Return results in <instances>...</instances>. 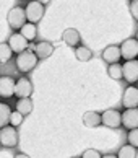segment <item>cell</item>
<instances>
[{"label": "cell", "mask_w": 138, "mask_h": 158, "mask_svg": "<svg viewBox=\"0 0 138 158\" xmlns=\"http://www.w3.org/2000/svg\"><path fill=\"white\" fill-rule=\"evenodd\" d=\"M36 65H37V57L34 56V52L30 51V49L23 51L21 54H18V57H16V67H18V70L23 73L33 70Z\"/></svg>", "instance_id": "1"}, {"label": "cell", "mask_w": 138, "mask_h": 158, "mask_svg": "<svg viewBox=\"0 0 138 158\" xmlns=\"http://www.w3.org/2000/svg\"><path fill=\"white\" fill-rule=\"evenodd\" d=\"M25 16H26L28 23H33V25L39 23L44 16V3L42 2H30L25 8Z\"/></svg>", "instance_id": "2"}, {"label": "cell", "mask_w": 138, "mask_h": 158, "mask_svg": "<svg viewBox=\"0 0 138 158\" xmlns=\"http://www.w3.org/2000/svg\"><path fill=\"white\" fill-rule=\"evenodd\" d=\"M120 59H125V60H133L136 54H138V41L135 38H128L125 39L122 44H120Z\"/></svg>", "instance_id": "3"}, {"label": "cell", "mask_w": 138, "mask_h": 158, "mask_svg": "<svg viewBox=\"0 0 138 158\" xmlns=\"http://www.w3.org/2000/svg\"><path fill=\"white\" fill-rule=\"evenodd\" d=\"M8 25L11 30H21V26L26 23V16H25V8L23 7H13L8 11Z\"/></svg>", "instance_id": "4"}, {"label": "cell", "mask_w": 138, "mask_h": 158, "mask_svg": "<svg viewBox=\"0 0 138 158\" xmlns=\"http://www.w3.org/2000/svg\"><path fill=\"white\" fill-rule=\"evenodd\" d=\"M18 143V132L15 127L5 126L3 129H0V145L3 147H15Z\"/></svg>", "instance_id": "5"}, {"label": "cell", "mask_w": 138, "mask_h": 158, "mask_svg": "<svg viewBox=\"0 0 138 158\" xmlns=\"http://www.w3.org/2000/svg\"><path fill=\"white\" fill-rule=\"evenodd\" d=\"M15 95L18 96L20 99L23 98H30L33 95V83L30 78L21 77L15 81Z\"/></svg>", "instance_id": "6"}, {"label": "cell", "mask_w": 138, "mask_h": 158, "mask_svg": "<svg viewBox=\"0 0 138 158\" xmlns=\"http://www.w3.org/2000/svg\"><path fill=\"white\" fill-rule=\"evenodd\" d=\"M120 126L125 129H136L138 127V111L136 109H125L124 113H120Z\"/></svg>", "instance_id": "7"}, {"label": "cell", "mask_w": 138, "mask_h": 158, "mask_svg": "<svg viewBox=\"0 0 138 158\" xmlns=\"http://www.w3.org/2000/svg\"><path fill=\"white\" fill-rule=\"evenodd\" d=\"M122 78H125L128 83H135L138 78V60H127L122 65Z\"/></svg>", "instance_id": "8"}, {"label": "cell", "mask_w": 138, "mask_h": 158, "mask_svg": "<svg viewBox=\"0 0 138 158\" xmlns=\"http://www.w3.org/2000/svg\"><path fill=\"white\" fill-rule=\"evenodd\" d=\"M122 106L125 109H136V106H138V90H136V86H128V88L124 91Z\"/></svg>", "instance_id": "9"}, {"label": "cell", "mask_w": 138, "mask_h": 158, "mask_svg": "<svg viewBox=\"0 0 138 158\" xmlns=\"http://www.w3.org/2000/svg\"><path fill=\"white\" fill-rule=\"evenodd\" d=\"M101 124H104L111 129H116L120 126V113L117 109H106L101 114Z\"/></svg>", "instance_id": "10"}, {"label": "cell", "mask_w": 138, "mask_h": 158, "mask_svg": "<svg viewBox=\"0 0 138 158\" xmlns=\"http://www.w3.org/2000/svg\"><path fill=\"white\" fill-rule=\"evenodd\" d=\"M8 48L11 49V52H16V54H21L23 51L28 49V41L21 36L20 33H13L8 39Z\"/></svg>", "instance_id": "11"}, {"label": "cell", "mask_w": 138, "mask_h": 158, "mask_svg": "<svg viewBox=\"0 0 138 158\" xmlns=\"http://www.w3.org/2000/svg\"><path fill=\"white\" fill-rule=\"evenodd\" d=\"M15 95V78L3 75L0 77V96L2 98H11Z\"/></svg>", "instance_id": "12"}, {"label": "cell", "mask_w": 138, "mask_h": 158, "mask_svg": "<svg viewBox=\"0 0 138 158\" xmlns=\"http://www.w3.org/2000/svg\"><path fill=\"white\" fill-rule=\"evenodd\" d=\"M52 52H54V46L47 43V41H39V43L34 46V56L37 57V60L39 59H47V57L52 56Z\"/></svg>", "instance_id": "13"}, {"label": "cell", "mask_w": 138, "mask_h": 158, "mask_svg": "<svg viewBox=\"0 0 138 158\" xmlns=\"http://www.w3.org/2000/svg\"><path fill=\"white\" fill-rule=\"evenodd\" d=\"M62 39H64V43L67 46H70V48H77L80 44V33L75 30V28H67L62 34Z\"/></svg>", "instance_id": "14"}, {"label": "cell", "mask_w": 138, "mask_h": 158, "mask_svg": "<svg viewBox=\"0 0 138 158\" xmlns=\"http://www.w3.org/2000/svg\"><path fill=\"white\" fill-rule=\"evenodd\" d=\"M102 59H104L109 65L111 64H119L120 59V51H119V46H109L102 51Z\"/></svg>", "instance_id": "15"}, {"label": "cell", "mask_w": 138, "mask_h": 158, "mask_svg": "<svg viewBox=\"0 0 138 158\" xmlns=\"http://www.w3.org/2000/svg\"><path fill=\"white\" fill-rule=\"evenodd\" d=\"M15 111L16 113H20L23 118L25 116H28L33 111V101H31V98H23V99H18L15 104Z\"/></svg>", "instance_id": "16"}, {"label": "cell", "mask_w": 138, "mask_h": 158, "mask_svg": "<svg viewBox=\"0 0 138 158\" xmlns=\"http://www.w3.org/2000/svg\"><path fill=\"white\" fill-rule=\"evenodd\" d=\"M83 122L86 127H97L101 126V114L96 111H86L83 114Z\"/></svg>", "instance_id": "17"}, {"label": "cell", "mask_w": 138, "mask_h": 158, "mask_svg": "<svg viewBox=\"0 0 138 158\" xmlns=\"http://www.w3.org/2000/svg\"><path fill=\"white\" fill-rule=\"evenodd\" d=\"M20 34L28 41V43H30V41L36 39V36H37V28H36V25H33V23H25V25L21 26V30H20Z\"/></svg>", "instance_id": "18"}, {"label": "cell", "mask_w": 138, "mask_h": 158, "mask_svg": "<svg viewBox=\"0 0 138 158\" xmlns=\"http://www.w3.org/2000/svg\"><path fill=\"white\" fill-rule=\"evenodd\" d=\"M75 56H77V59L80 62H88L93 57V52H91L89 48H86V46H77L75 48Z\"/></svg>", "instance_id": "19"}, {"label": "cell", "mask_w": 138, "mask_h": 158, "mask_svg": "<svg viewBox=\"0 0 138 158\" xmlns=\"http://www.w3.org/2000/svg\"><path fill=\"white\" fill-rule=\"evenodd\" d=\"M10 114H11V109H10V106H8V104H5V103H0V129H3L5 126L8 124Z\"/></svg>", "instance_id": "20"}, {"label": "cell", "mask_w": 138, "mask_h": 158, "mask_svg": "<svg viewBox=\"0 0 138 158\" xmlns=\"http://www.w3.org/2000/svg\"><path fill=\"white\" fill-rule=\"evenodd\" d=\"M117 158H136V148H133L132 145H124L119 150Z\"/></svg>", "instance_id": "21"}, {"label": "cell", "mask_w": 138, "mask_h": 158, "mask_svg": "<svg viewBox=\"0 0 138 158\" xmlns=\"http://www.w3.org/2000/svg\"><path fill=\"white\" fill-rule=\"evenodd\" d=\"M11 56H13V52H11V49L8 48V44L7 43L0 44V64L8 62L11 59Z\"/></svg>", "instance_id": "22"}, {"label": "cell", "mask_w": 138, "mask_h": 158, "mask_svg": "<svg viewBox=\"0 0 138 158\" xmlns=\"http://www.w3.org/2000/svg\"><path fill=\"white\" fill-rule=\"evenodd\" d=\"M109 77L114 78V80L122 78V65H120V64H111V65H109Z\"/></svg>", "instance_id": "23"}, {"label": "cell", "mask_w": 138, "mask_h": 158, "mask_svg": "<svg viewBox=\"0 0 138 158\" xmlns=\"http://www.w3.org/2000/svg\"><path fill=\"white\" fill-rule=\"evenodd\" d=\"M23 122V116L20 114V113H16V111H11V114H10V119H8V124L11 126V127H18L20 124Z\"/></svg>", "instance_id": "24"}, {"label": "cell", "mask_w": 138, "mask_h": 158, "mask_svg": "<svg viewBox=\"0 0 138 158\" xmlns=\"http://www.w3.org/2000/svg\"><path fill=\"white\" fill-rule=\"evenodd\" d=\"M128 145H132L133 148L138 147V129H132L128 132Z\"/></svg>", "instance_id": "25"}, {"label": "cell", "mask_w": 138, "mask_h": 158, "mask_svg": "<svg viewBox=\"0 0 138 158\" xmlns=\"http://www.w3.org/2000/svg\"><path fill=\"white\" fill-rule=\"evenodd\" d=\"M102 155L99 153L97 150H93V148H89V150H86L85 153H83V156L81 158H101Z\"/></svg>", "instance_id": "26"}, {"label": "cell", "mask_w": 138, "mask_h": 158, "mask_svg": "<svg viewBox=\"0 0 138 158\" xmlns=\"http://www.w3.org/2000/svg\"><path fill=\"white\" fill-rule=\"evenodd\" d=\"M130 10H132L133 18H138V2H136V0H133V2L130 3Z\"/></svg>", "instance_id": "27"}, {"label": "cell", "mask_w": 138, "mask_h": 158, "mask_svg": "<svg viewBox=\"0 0 138 158\" xmlns=\"http://www.w3.org/2000/svg\"><path fill=\"white\" fill-rule=\"evenodd\" d=\"M15 158H30L26 153H18V155H15Z\"/></svg>", "instance_id": "28"}, {"label": "cell", "mask_w": 138, "mask_h": 158, "mask_svg": "<svg viewBox=\"0 0 138 158\" xmlns=\"http://www.w3.org/2000/svg\"><path fill=\"white\" fill-rule=\"evenodd\" d=\"M101 158H117L116 155H104V156H101Z\"/></svg>", "instance_id": "29"}, {"label": "cell", "mask_w": 138, "mask_h": 158, "mask_svg": "<svg viewBox=\"0 0 138 158\" xmlns=\"http://www.w3.org/2000/svg\"><path fill=\"white\" fill-rule=\"evenodd\" d=\"M73 158H80V156H73Z\"/></svg>", "instance_id": "30"}]
</instances>
